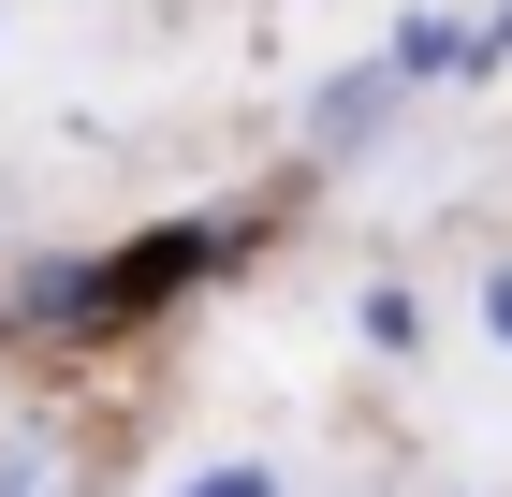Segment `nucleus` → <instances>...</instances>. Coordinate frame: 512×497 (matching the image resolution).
I'll return each instance as SVG.
<instances>
[{"label":"nucleus","mask_w":512,"mask_h":497,"mask_svg":"<svg viewBox=\"0 0 512 497\" xmlns=\"http://www.w3.org/2000/svg\"><path fill=\"white\" fill-rule=\"evenodd\" d=\"M0 497H74V483H59V468L30 454V468H0Z\"/></svg>","instance_id":"f257e3e1"},{"label":"nucleus","mask_w":512,"mask_h":497,"mask_svg":"<svg viewBox=\"0 0 512 497\" xmlns=\"http://www.w3.org/2000/svg\"><path fill=\"white\" fill-rule=\"evenodd\" d=\"M191 497H278V483H264V468H205Z\"/></svg>","instance_id":"f03ea898"},{"label":"nucleus","mask_w":512,"mask_h":497,"mask_svg":"<svg viewBox=\"0 0 512 497\" xmlns=\"http://www.w3.org/2000/svg\"><path fill=\"white\" fill-rule=\"evenodd\" d=\"M483 307H498V337H512V278H498V293H483Z\"/></svg>","instance_id":"7ed1b4c3"},{"label":"nucleus","mask_w":512,"mask_h":497,"mask_svg":"<svg viewBox=\"0 0 512 497\" xmlns=\"http://www.w3.org/2000/svg\"><path fill=\"white\" fill-rule=\"evenodd\" d=\"M498 44H512V15H498V30H483V59H498Z\"/></svg>","instance_id":"20e7f679"}]
</instances>
